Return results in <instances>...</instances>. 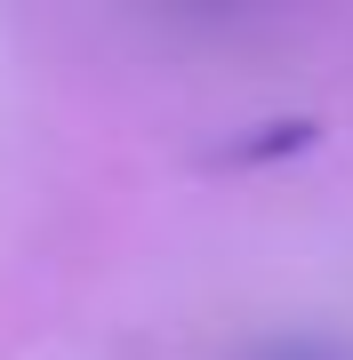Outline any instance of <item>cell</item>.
Wrapping results in <instances>:
<instances>
[]
</instances>
